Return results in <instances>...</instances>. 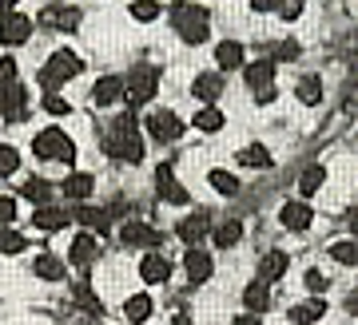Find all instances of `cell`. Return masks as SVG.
I'll return each instance as SVG.
<instances>
[{"instance_id": "obj_1", "label": "cell", "mask_w": 358, "mask_h": 325, "mask_svg": "<svg viewBox=\"0 0 358 325\" xmlns=\"http://www.w3.org/2000/svg\"><path fill=\"white\" fill-rule=\"evenodd\" d=\"M103 151L112 155L115 162H140L143 159V139H140V123H136V112L120 115L108 135H103Z\"/></svg>"}, {"instance_id": "obj_2", "label": "cell", "mask_w": 358, "mask_h": 325, "mask_svg": "<svg viewBox=\"0 0 358 325\" xmlns=\"http://www.w3.org/2000/svg\"><path fill=\"white\" fill-rule=\"evenodd\" d=\"M171 24H176L183 44H203L211 20H207V13L199 4H171Z\"/></svg>"}, {"instance_id": "obj_3", "label": "cell", "mask_w": 358, "mask_h": 325, "mask_svg": "<svg viewBox=\"0 0 358 325\" xmlns=\"http://www.w3.org/2000/svg\"><path fill=\"white\" fill-rule=\"evenodd\" d=\"M32 151H36V159H48V162H72L76 159V143H72L60 127H44V131L32 139Z\"/></svg>"}, {"instance_id": "obj_4", "label": "cell", "mask_w": 358, "mask_h": 325, "mask_svg": "<svg viewBox=\"0 0 358 325\" xmlns=\"http://www.w3.org/2000/svg\"><path fill=\"white\" fill-rule=\"evenodd\" d=\"M84 72V63H80V56L76 52H52V60L40 68V88L44 91H56L64 80H72V75H80Z\"/></svg>"}, {"instance_id": "obj_5", "label": "cell", "mask_w": 358, "mask_h": 325, "mask_svg": "<svg viewBox=\"0 0 358 325\" xmlns=\"http://www.w3.org/2000/svg\"><path fill=\"white\" fill-rule=\"evenodd\" d=\"M155 88H159V72H155L152 63H136L128 75V84H124V100L131 103V107H143V103L155 96Z\"/></svg>"}, {"instance_id": "obj_6", "label": "cell", "mask_w": 358, "mask_h": 325, "mask_svg": "<svg viewBox=\"0 0 358 325\" xmlns=\"http://www.w3.org/2000/svg\"><path fill=\"white\" fill-rule=\"evenodd\" d=\"M143 127H148L152 139H159V143H176V139L183 135V119H179L176 112H152Z\"/></svg>"}, {"instance_id": "obj_7", "label": "cell", "mask_w": 358, "mask_h": 325, "mask_svg": "<svg viewBox=\"0 0 358 325\" xmlns=\"http://www.w3.org/2000/svg\"><path fill=\"white\" fill-rule=\"evenodd\" d=\"M28 112V91L20 84H4L0 88V115L8 119V123H20Z\"/></svg>"}, {"instance_id": "obj_8", "label": "cell", "mask_w": 358, "mask_h": 325, "mask_svg": "<svg viewBox=\"0 0 358 325\" xmlns=\"http://www.w3.org/2000/svg\"><path fill=\"white\" fill-rule=\"evenodd\" d=\"M28 36H32V20L28 16H20V13L0 16V44L16 48V44H28Z\"/></svg>"}, {"instance_id": "obj_9", "label": "cell", "mask_w": 358, "mask_h": 325, "mask_svg": "<svg viewBox=\"0 0 358 325\" xmlns=\"http://www.w3.org/2000/svg\"><path fill=\"white\" fill-rule=\"evenodd\" d=\"M140 278L148 282V286L167 282V278H171V262H167V254H148V258L140 262Z\"/></svg>"}, {"instance_id": "obj_10", "label": "cell", "mask_w": 358, "mask_h": 325, "mask_svg": "<svg viewBox=\"0 0 358 325\" xmlns=\"http://www.w3.org/2000/svg\"><path fill=\"white\" fill-rule=\"evenodd\" d=\"M40 24L44 28H60V32H72L80 24V8H44L40 13Z\"/></svg>"}, {"instance_id": "obj_11", "label": "cell", "mask_w": 358, "mask_h": 325, "mask_svg": "<svg viewBox=\"0 0 358 325\" xmlns=\"http://www.w3.org/2000/svg\"><path fill=\"white\" fill-rule=\"evenodd\" d=\"M155 187H159V199H167V202H187V190L176 183V175H171V167H159L155 171Z\"/></svg>"}, {"instance_id": "obj_12", "label": "cell", "mask_w": 358, "mask_h": 325, "mask_svg": "<svg viewBox=\"0 0 358 325\" xmlns=\"http://www.w3.org/2000/svg\"><path fill=\"white\" fill-rule=\"evenodd\" d=\"M176 230H179V238H183L187 246H199V242H203V234H207V211L187 214V218L176 226Z\"/></svg>"}, {"instance_id": "obj_13", "label": "cell", "mask_w": 358, "mask_h": 325, "mask_svg": "<svg viewBox=\"0 0 358 325\" xmlns=\"http://www.w3.org/2000/svg\"><path fill=\"white\" fill-rule=\"evenodd\" d=\"M120 96H124V80L120 75H103V80H96V88H92V100L100 103V107L115 103Z\"/></svg>"}, {"instance_id": "obj_14", "label": "cell", "mask_w": 358, "mask_h": 325, "mask_svg": "<svg viewBox=\"0 0 358 325\" xmlns=\"http://www.w3.org/2000/svg\"><path fill=\"white\" fill-rule=\"evenodd\" d=\"M279 222L287 226V230H307L310 226V206L307 202H287L279 211Z\"/></svg>"}, {"instance_id": "obj_15", "label": "cell", "mask_w": 358, "mask_h": 325, "mask_svg": "<svg viewBox=\"0 0 358 325\" xmlns=\"http://www.w3.org/2000/svg\"><path fill=\"white\" fill-rule=\"evenodd\" d=\"M72 266H80V270H88L92 266V258H96V238L92 234H76L72 238Z\"/></svg>"}, {"instance_id": "obj_16", "label": "cell", "mask_w": 358, "mask_h": 325, "mask_svg": "<svg viewBox=\"0 0 358 325\" xmlns=\"http://www.w3.org/2000/svg\"><path fill=\"white\" fill-rule=\"evenodd\" d=\"M187 278H192L195 286L211 278V254H203L199 246H192V250H187Z\"/></svg>"}, {"instance_id": "obj_17", "label": "cell", "mask_w": 358, "mask_h": 325, "mask_svg": "<svg viewBox=\"0 0 358 325\" xmlns=\"http://www.w3.org/2000/svg\"><path fill=\"white\" fill-rule=\"evenodd\" d=\"M215 63L223 72H235V68H243V44H235V40H223L215 48Z\"/></svg>"}, {"instance_id": "obj_18", "label": "cell", "mask_w": 358, "mask_h": 325, "mask_svg": "<svg viewBox=\"0 0 358 325\" xmlns=\"http://www.w3.org/2000/svg\"><path fill=\"white\" fill-rule=\"evenodd\" d=\"M219 96H223V75H215V72H203L199 80H195V100H203V103H215Z\"/></svg>"}, {"instance_id": "obj_19", "label": "cell", "mask_w": 358, "mask_h": 325, "mask_svg": "<svg viewBox=\"0 0 358 325\" xmlns=\"http://www.w3.org/2000/svg\"><path fill=\"white\" fill-rule=\"evenodd\" d=\"M32 270H36L44 282H60V278L68 274V266L56 258V254H36V262H32Z\"/></svg>"}, {"instance_id": "obj_20", "label": "cell", "mask_w": 358, "mask_h": 325, "mask_svg": "<svg viewBox=\"0 0 358 325\" xmlns=\"http://www.w3.org/2000/svg\"><path fill=\"white\" fill-rule=\"evenodd\" d=\"M243 75H247V84H251V91L267 88L271 80H275V60H259V63H247V68H243Z\"/></svg>"}, {"instance_id": "obj_21", "label": "cell", "mask_w": 358, "mask_h": 325, "mask_svg": "<svg viewBox=\"0 0 358 325\" xmlns=\"http://www.w3.org/2000/svg\"><path fill=\"white\" fill-rule=\"evenodd\" d=\"M287 274V254L282 250H271L267 258H263V266H259V282H279V278Z\"/></svg>"}, {"instance_id": "obj_22", "label": "cell", "mask_w": 358, "mask_h": 325, "mask_svg": "<svg viewBox=\"0 0 358 325\" xmlns=\"http://www.w3.org/2000/svg\"><path fill=\"white\" fill-rule=\"evenodd\" d=\"M120 238H124L128 246H155V242H159V234H155V230H148L143 222H124Z\"/></svg>"}, {"instance_id": "obj_23", "label": "cell", "mask_w": 358, "mask_h": 325, "mask_svg": "<svg viewBox=\"0 0 358 325\" xmlns=\"http://www.w3.org/2000/svg\"><path fill=\"white\" fill-rule=\"evenodd\" d=\"M92 187H96V179L92 175H84V171H72V175L64 179V195L68 199H76V202H84L92 195Z\"/></svg>"}, {"instance_id": "obj_24", "label": "cell", "mask_w": 358, "mask_h": 325, "mask_svg": "<svg viewBox=\"0 0 358 325\" xmlns=\"http://www.w3.org/2000/svg\"><path fill=\"white\" fill-rule=\"evenodd\" d=\"M36 230H60V226L72 222V214L68 211H56V206H36Z\"/></svg>"}, {"instance_id": "obj_25", "label": "cell", "mask_w": 358, "mask_h": 325, "mask_svg": "<svg viewBox=\"0 0 358 325\" xmlns=\"http://www.w3.org/2000/svg\"><path fill=\"white\" fill-rule=\"evenodd\" d=\"M72 301H76V305H84V310L92 313V317H103V301L96 298V294H92L88 282H76V286H72Z\"/></svg>"}, {"instance_id": "obj_26", "label": "cell", "mask_w": 358, "mask_h": 325, "mask_svg": "<svg viewBox=\"0 0 358 325\" xmlns=\"http://www.w3.org/2000/svg\"><path fill=\"white\" fill-rule=\"evenodd\" d=\"M243 301H247V310H251V313H267V305H271L267 282H255V286H247V289H243Z\"/></svg>"}, {"instance_id": "obj_27", "label": "cell", "mask_w": 358, "mask_h": 325, "mask_svg": "<svg viewBox=\"0 0 358 325\" xmlns=\"http://www.w3.org/2000/svg\"><path fill=\"white\" fill-rule=\"evenodd\" d=\"M322 313H327V301L315 298V301H307V305H294V310H291V322H294V325H310V322H319Z\"/></svg>"}, {"instance_id": "obj_28", "label": "cell", "mask_w": 358, "mask_h": 325, "mask_svg": "<svg viewBox=\"0 0 358 325\" xmlns=\"http://www.w3.org/2000/svg\"><path fill=\"white\" fill-rule=\"evenodd\" d=\"M20 195H24L28 202H36V206H48V199H52V183H48V179H28Z\"/></svg>"}, {"instance_id": "obj_29", "label": "cell", "mask_w": 358, "mask_h": 325, "mask_svg": "<svg viewBox=\"0 0 358 325\" xmlns=\"http://www.w3.org/2000/svg\"><path fill=\"white\" fill-rule=\"evenodd\" d=\"M124 313H128V322H131V325L148 322V313H152V298H148V294H131L128 305H124Z\"/></svg>"}, {"instance_id": "obj_30", "label": "cell", "mask_w": 358, "mask_h": 325, "mask_svg": "<svg viewBox=\"0 0 358 325\" xmlns=\"http://www.w3.org/2000/svg\"><path fill=\"white\" fill-rule=\"evenodd\" d=\"M195 127H199V131H207V135H215L219 127H223V112H219V107H211V103H207V107H199V112H195Z\"/></svg>"}, {"instance_id": "obj_31", "label": "cell", "mask_w": 358, "mask_h": 325, "mask_svg": "<svg viewBox=\"0 0 358 325\" xmlns=\"http://www.w3.org/2000/svg\"><path fill=\"white\" fill-rule=\"evenodd\" d=\"M239 238H243V226H239V222H219L215 226V246H219V250H231Z\"/></svg>"}, {"instance_id": "obj_32", "label": "cell", "mask_w": 358, "mask_h": 325, "mask_svg": "<svg viewBox=\"0 0 358 325\" xmlns=\"http://www.w3.org/2000/svg\"><path fill=\"white\" fill-rule=\"evenodd\" d=\"M299 100L310 103V107L322 100V80L319 75H303V80H299Z\"/></svg>"}, {"instance_id": "obj_33", "label": "cell", "mask_w": 358, "mask_h": 325, "mask_svg": "<svg viewBox=\"0 0 358 325\" xmlns=\"http://www.w3.org/2000/svg\"><path fill=\"white\" fill-rule=\"evenodd\" d=\"M239 162H243V167H271V151L263 147V143H251V147L239 151Z\"/></svg>"}, {"instance_id": "obj_34", "label": "cell", "mask_w": 358, "mask_h": 325, "mask_svg": "<svg viewBox=\"0 0 358 325\" xmlns=\"http://www.w3.org/2000/svg\"><path fill=\"white\" fill-rule=\"evenodd\" d=\"M72 218L88 222L92 230H108V222H112V218H108V211H100V206H80V211L72 214Z\"/></svg>"}, {"instance_id": "obj_35", "label": "cell", "mask_w": 358, "mask_h": 325, "mask_svg": "<svg viewBox=\"0 0 358 325\" xmlns=\"http://www.w3.org/2000/svg\"><path fill=\"white\" fill-rule=\"evenodd\" d=\"M207 183H211V187L219 190V195H235V190H239V179L231 175V171H211V175H207Z\"/></svg>"}, {"instance_id": "obj_36", "label": "cell", "mask_w": 358, "mask_h": 325, "mask_svg": "<svg viewBox=\"0 0 358 325\" xmlns=\"http://www.w3.org/2000/svg\"><path fill=\"white\" fill-rule=\"evenodd\" d=\"M322 183H327V167H307V171H303V183H299V190H303V195H315Z\"/></svg>"}, {"instance_id": "obj_37", "label": "cell", "mask_w": 358, "mask_h": 325, "mask_svg": "<svg viewBox=\"0 0 358 325\" xmlns=\"http://www.w3.org/2000/svg\"><path fill=\"white\" fill-rule=\"evenodd\" d=\"M331 258H334V262H343V266H355L358 262V246H355V242H334Z\"/></svg>"}, {"instance_id": "obj_38", "label": "cell", "mask_w": 358, "mask_h": 325, "mask_svg": "<svg viewBox=\"0 0 358 325\" xmlns=\"http://www.w3.org/2000/svg\"><path fill=\"white\" fill-rule=\"evenodd\" d=\"M24 250V234H13L8 226L0 230V254H20Z\"/></svg>"}, {"instance_id": "obj_39", "label": "cell", "mask_w": 358, "mask_h": 325, "mask_svg": "<svg viewBox=\"0 0 358 325\" xmlns=\"http://www.w3.org/2000/svg\"><path fill=\"white\" fill-rule=\"evenodd\" d=\"M131 16L148 24V20H155V16H159V4H155V0H136V4H131Z\"/></svg>"}, {"instance_id": "obj_40", "label": "cell", "mask_w": 358, "mask_h": 325, "mask_svg": "<svg viewBox=\"0 0 358 325\" xmlns=\"http://www.w3.org/2000/svg\"><path fill=\"white\" fill-rule=\"evenodd\" d=\"M16 167H20L16 147H0V175H16Z\"/></svg>"}, {"instance_id": "obj_41", "label": "cell", "mask_w": 358, "mask_h": 325, "mask_svg": "<svg viewBox=\"0 0 358 325\" xmlns=\"http://www.w3.org/2000/svg\"><path fill=\"white\" fill-rule=\"evenodd\" d=\"M44 112L48 115H68V100H60L56 91H48V96H44Z\"/></svg>"}, {"instance_id": "obj_42", "label": "cell", "mask_w": 358, "mask_h": 325, "mask_svg": "<svg viewBox=\"0 0 358 325\" xmlns=\"http://www.w3.org/2000/svg\"><path fill=\"white\" fill-rule=\"evenodd\" d=\"M4 84H16V60L13 56L0 60V88H4Z\"/></svg>"}, {"instance_id": "obj_43", "label": "cell", "mask_w": 358, "mask_h": 325, "mask_svg": "<svg viewBox=\"0 0 358 325\" xmlns=\"http://www.w3.org/2000/svg\"><path fill=\"white\" fill-rule=\"evenodd\" d=\"M299 44H294V40H282L279 48H275V60H299Z\"/></svg>"}, {"instance_id": "obj_44", "label": "cell", "mask_w": 358, "mask_h": 325, "mask_svg": "<svg viewBox=\"0 0 358 325\" xmlns=\"http://www.w3.org/2000/svg\"><path fill=\"white\" fill-rule=\"evenodd\" d=\"M13 218H16V202L8 195H0V226H8Z\"/></svg>"}, {"instance_id": "obj_45", "label": "cell", "mask_w": 358, "mask_h": 325, "mask_svg": "<svg viewBox=\"0 0 358 325\" xmlns=\"http://www.w3.org/2000/svg\"><path fill=\"white\" fill-rule=\"evenodd\" d=\"M299 13H303V0H279V16L282 20H294Z\"/></svg>"}, {"instance_id": "obj_46", "label": "cell", "mask_w": 358, "mask_h": 325, "mask_svg": "<svg viewBox=\"0 0 358 325\" xmlns=\"http://www.w3.org/2000/svg\"><path fill=\"white\" fill-rule=\"evenodd\" d=\"M307 289L310 294H322V289H327V282H322L319 270H307Z\"/></svg>"}, {"instance_id": "obj_47", "label": "cell", "mask_w": 358, "mask_h": 325, "mask_svg": "<svg viewBox=\"0 0 358 325\" xmlns=\"http://www.w3.org/2000/svg\"><path fill=\"white\" fill-rule=\"evenodd\" d=\"M251 8H255V13H275L279 0H251Z\"/></svg>"}, {"instance_id": "obj_48", "label": "cell", "mask_w": 358, "mask_h": 325, "mask_svg": "<svg viewBox=\"0 0 358 325\" xmlns=\"http://www.w3.org/2000/svg\"><path fill=\"white\" fill-rule=\"evenodd\" d=\"M231 325H263V317H259V313H247V317H235Z\"/></svg>"}, {"instance_id": "obj_49", "label": "cell", "mask_w": 358, "mask_h": 325, "mask_svg": "<svg viewBox=\"0 0 358 325\" xmlns=\"http://www.w3.org/2000/svg\"><path fill=\"white\" fill-rule=\"evenodd\" d=\"M176 325H195V322L187 317V313H179V317H176Z\"/></svg>"}, {"instance_id": "obj_50", "label": "cell", "mask_w": 358, "mask_h": 325, "mask_svg": "<svg viewBox=\"0 0 358 325\" xmlns=\"http://www.w3.org/2000/svg\"><path fill=\"white\" fill-rule=\"evenodd\" d=\"M16 0H0V8H4V13H8V8H13Z\"/></svg>"}, {"instance_id": "obj_51", "label": "cell", "mask_w": 358, "mask_h": 325, "mask_svg": "<svg viewBox=\"0 0 358 325\" xmlns=\"http://www.w3.org/2000/svg\"><path fill=\"white\" fill-rule=\"evenodd\" d=\"M0 230H4V226H0Z\"/></svg>"}]
</instances>
